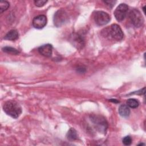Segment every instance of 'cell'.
I'll use <instances>...</instances> for the list:
<instances>
[{
  "mask_svg": "<svg viewBox=\"0 0 146 146\" xmlns=\"http://www.w3.org/2000/svg\"><path fill=\"white\" fill-rule=\"evenodd\" d=\"M90 119L93 123L95 128L100 132L106 133L108 127V124L104 117L99 115H91Z\"/></svg>",
  "mask_w": 146,
  "mask_h": 146,
  "instance_id": "3957f363",
  "label": "cell"
},
{
  "mask_svg": "<svg viewBox=\"0 0 146 146\" xmlns=\"http://www.w3.org/2000/svg\"><path fill=\"white\" fill-rule=\"evenodd\" d=\"M129 18L132 24L136 27H141L144 23L143 17L141 13L136 9L131 10L129 13Z\"/></svg>",
  "mask_w": 146,
  "mask_h": 146,
  "instance_id": "277c9868",
  "label": "cell"
},
{
  "mask_svg": "<svg viewBox=\"0 0 146 146\" xmlns=\"http://www.w3.org/2000/svg\"><path fill=\"white\" fill-rule=\"evenodd\" d=\"M67 137L70 140H75L78 139V135L75 129L71 128L67 133Z\"/></svg>",
  "mask_w": 146,
  "mask_h": 146,
  "instance_id": "4fadbf2b",
  "label": "cell"
},
{
  "mask_svg": "<svg viewBox=\"0 0 146 146\" xmlns=\"http://www.w3.org/2000/svg\"><path fill=\"white\" fill-rule=\"evenodd\" d=\"M71 43L77 49H82L84 46V40L83 37L77 33H73L70 38Z\"/></svg>",
  "mask_w": 146,
  "mask_h": 146,
  "instance_id": "ba28073f",
  "label": "cell"
},
{
  "mask_svg": "<svg viewBox=\"0 0 146 146\" xmlns=\"http://www.w3.org/2000/svg\"><path fill=\"white\" fill-rule=\"evenodd\" d=\"M104 2L105 3H106L107 5H108V6L112 7L115 5V3L116 2V1H104Z\"/></svg>",
  "mask_w": 146,
  "mask_h": 146,
  "instance_id": "ffe728a7",
  "label": "cell"
},
{
  "mask_svg": "<svg viewBox=\"0 0 146 146\" xmlns=\"http://www.w3.org/2000/svg\"><path fill=\"white\" fill-rule=\"evenodd\" d=\"M122 141L125 145H129L132 143V139L129 136H127L123 139Z\"/></svg>",
  "mask_w": 146,
  "mask_h": 146,
  "instance_id": "e0dca14e",
  "label": "cell"
},
{
  "mask_svg": "<svg viewBox=\"0 0 146 146\" xmlns=\"http://www.w3.org/2000/svg\"><path fill=\"white\" fill-rule=\"evenodd\" d=\"M105 36L110 37L111 39L120 40L123 38V33L120 27L117 24H113L110 27H108L107 29H104Z\"/></svg>",
  "mask_w": 146,
  "mask_h": 146,
  "instance_id": "7a4b0ae2",
  "label": "cell"
},
{
  "mask_svg": "<svg viewBox=\"0 0 146 146\" xmlns=\"http://www.w3.org/2000/svg\"><path fill=\"white\" fill-rule=\"evenodd\" d=\"M127 104L129 107H131L132 108H136L139 105L138 101L135 99H128V100L127 101Z\"/></svg>",
  "mask_w": 146,
  "mask_h": 146,
  "instance_id": "9a60e30c",
  "label": "cell"
},
{
  "mask_svg": "<svg viewBox=\"0 0 146 146\" xmlns=\"http://www.w3.org/2000/svg\"><path fill=\"white\" fill-rule=\"evenodd\" d=\"M33 26L35 29H41L43 28L47 23L46 17L44 15H39L35 17L33 20Z\"/></svg>",
  "mask_w": 146,
  "mask_h": 146,
  "instance_id": "9c48e42d",
  "label": "cell"
},
{
  "mask_svg": "<svg viewBox=\"0 0 146 146\" xmlns=\"http://www.w3.org/2000/svg\"><path fill=\"white\" fill-rule=\"evenodd\" d=\"M119 113L122 117H128L130 114V110L129 107L125 104H121L119 107Z\"/></svg>",
  "mask_w": 146,
  "mask_h": 146,
  "instance_id": "8fae6325",
  "label": "cell"
},
{
  "mask_svg": "<svg viewBox=\"0 0 146 146\" xmlns=\"http://www.w3.org/2000/svg\"><path fill=\"white\" fill-rule=\"evenodd\" d=\"M47 2V1H45V0H37L34 1V3L35 6L38 7H42L44 6Z\"/></svg>",
  "mask_w": 146,
  "mask_h": 146,
  "instance_id": "ac0fdd59",
  "label": "cell"
},
{
  "mask_svg": "<svg viewBox=\"0 0 146 146\" xmlns=\"http://www.w3.org/2000/svg\"><path fill=\"white\" fill-rule=\"evenodd\" d=\"M94 18L95 23L99 26H103L107 24L111 19L108 14L103 11H96L94 14Z\"/></svg>",
  "mask_w": 146,
  "mask_h": 146,
  "instance_id": "8992f818",
  "label": "cell"
},
{
  "mask_svg": "<svg viewBox=\"0 0 146 146\" xmlns=\"http://www.w3.org/2000/svg\"><path fill=\"white\" fill-rule=\"evenodd\" d=\"M128 10V6L125 3L120 4L114 11V16L116 19L119 21H122L125 18Z\"/></svg>",
  "mask_w": 146,
  "mask_h": 146,
  "instance_id": "52a82bcc",
  "label": "cell"
},
{
  "mask_svg": "<svg viewBox=\"0 0 146 146\" xmlns=\"http://www.w3.org/2000/svg\"><path fill=\"white\" fill-rule=\"evenodd\" d=\"M19 34L16 30H11L5 36L4 39L10 40H15L18 38Z\"/></svg>",
  "mask_w": 146,
  "mask_h": 146,
  "instance_id": "7c38bea8",
  "label": "cell"
},
{
  "mask_svg": "<svg viewBox=\"0 0 146 146\" xmlns=\"http://www.w3.org/2000/svg\"><path fill=\"white\" fill-rule=\"evenodd\" d=\"M68 19L67 13L63 9L58 10L54 16V23L55 26L60 27L64 25Z\"/></svg>",
  "mask_w": 146,
  "mask_h": 146,
  "instance_id": "5b68a950",
  "label": "cell"
},
{
  "mask_svg": "<svg viewBox=\"0 0 146 146\" xmlns=\"http://www.w3.org/2000/svg\"><path fill=\"white\" fill-rule=\"evenodd\" d=\"M145 93V87H144L143 88L139 90V91H135L134 92H132L130 94H137V95H142V94H144Z\"/></svg>",
  "mask_w": 146,
  "mask_h": 146,
  "instance_id": "d6986e66",
  "label": "cell"
},
{
  "mask_svg": "<svg viewBox=\"0 0 146 146\" xmlns=\"http://www.w3.org/2000/svg\"><path fill=\"white\" fill-rule=\"evenodd\" d=\"M2 50L3 51L8 53V54H14V55H17L19 53V51L17 49H15V48L13 47H5L3 48H2Z\"/></svg>",
  "mask_w": 146,
  "mask_h": 146,
  "instance_id": "5bb4252c",
  "label": "cell"
},
{
  "mask_svg": "<svg viewBox=\"0 0 146 146\" xmlns=\"http://www.w3.org/2000/svg\"><path fill=\"white\" fill-rule=\"evenodd\" d=\"M10 6V4L7 1H1L0 2V11L2 13L4 11L6 10Z\"/></svg>",
  "mask_w": 146,
  "mask_h": 146,
  "instance_id": "2e32d148",
  "label": "cell"
},
{
  "mask_svg": "<svg viewBox=\"0 0 146 146\" xmlns=\"http://www.w3.org/2000/svg\"><path fill=\"white\" fill-rule=\"evenodd\" d=\"M3 109L6 114L14 119L18 118L22 113L21 106L14 100L6 102L3 106Z\"/></svg>",
  "mask_w": 146,
  "mask_h": 146,
  "instance_id": "6da1fadb",
  "label": "cell"
},
{
  "mask_svg": "<svg viewBox=\"0 0 146 146\" xmlns=\"http://www.w3.org/2000/svg\"><path fill=\"white\" fill-rule=\"evenodd\" d=\"M38 51L41 55L46 57H49L52 54V46L50 44L42 45L38 48Z\"/></svg>",
  "mask_w": 146,
  "mask_h": 146,
  "instance_id": "30bf717a",
  "label": "cell"
}]
</instances>
